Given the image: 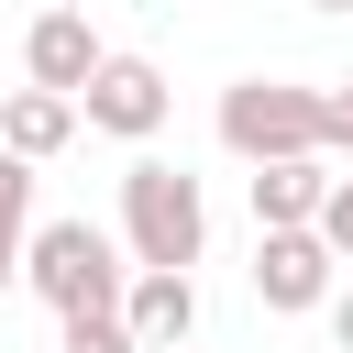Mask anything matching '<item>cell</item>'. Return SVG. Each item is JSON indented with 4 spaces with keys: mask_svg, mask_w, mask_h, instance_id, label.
<instances>
[{
    "mask_svg": "<svg viewBox=\"0 0 353 353\" xmlns=\"http://www.w3.org/2000/svg\"><path fill=\"white\" fill-rule=\"evenodd\" d=\"M331 342L353 353V287H331Z\"/></svg>",
    "mask_w": 353,
    "mask_h": 353,
    "instance_id": "5bb4252c",
    "label": "cell"
},
{
    "mask_svg": "<svg viewBox=\"0 0 353 353\" xmlns=\"http://www.w3.org/2000/svg\"><path fill=\"white\" fill-rule=\"evenodd\" d=\"M243 188H254V232H320V199H331L320 154H287V165H254Z\"/></svg>",
    "mask_w": 353,
    "mask_h": 353,
    "instance_id": "ba28073f",
    "label": "cell"
},
{
    "mask_svg": "<svg viewBox=\"0 0 353 353\" xmlns=\"http://www.w3.org/2000/svg\"><path fill=\"white\" fill-rule=\"evenodd\" d=\"M66 143H77V99H55V88H11V99H0V154L44 165V154H66Z\"/></svg>",
    "mask_w": 353,
    "mask_h": 353,
    "instance_id": "9c48e42d",
    "label": "cell"
},
{
    "mask_svg": "<svg viewBox=\"0 0 353 353\" xmlns=\"http://www.w3.org/2000/svg\"><path fill=\"white\" fill-rule=\"evenodd\" d=\"M165 110H176V88H165V66H154V55H99V77L77 88V121H88V132H110V143H154V132H165Z\"/></svg>",
    "mask_w": 353,
    "mask_h": 353,
    "instance_id": "277c9868",
    "label": "cell"
},
{
    "mask_svg": "<svg viewBox=\"0 0 353 353\" xmlns=\"http://www.w3.org/2000/svg\"><path fill=\"white\" fill-rule=\"evenodd\" d=\"M221 154H243V165L320 154V88H298V77H232L221 88Z\"/></svg>",
    "mask_w": 353,
    "mask_h": 353,
    "instance_id": "3957f363",
    "label": "cell"
},
{
    "mask_svg": "<svg viewBox=\"0 0 353 353\" xmlns=\"http://www.w3.org/2000/svg\"><path fill=\"white\" fill-rule=\"evenodd\" d=\"M99 55H110V44H99V33H88V11H66V0H44V11H33V33H22V77H33V88H55V99H77V88L99 77Z\"/></svg>",
    "mask_w": 353,
    "mask_h": 353,
    "instance_id": "8992f818",
    "label": "cell"
},
{
    "mask_svg": "<svg viewBox=\"0 0 353 353\" xmlns=\"http://www.w3.org/2000/svg\"><path fill=\"white\" fill-rule=\"evenodd\" d=\"M55 353H143V342H132V331H121V309H77V320H66V342H55Z\"/></svg>",
    "mask_w": 353,
    "mask_h": 353,
    "instance_id": "8fae6325",
    "label": "cell"
},
{
    "mask_svg": "<svg viewBox=\"0 0 353 353\" xmlns=\"http://www.w3.org/2000/svg\"><path fill=\"white\" fill-rule=\"evenodd\" d=\"M22 287H33L55 320H77V309H121L132 254H121V232H99V221H33V243H22Z\"/></svg>",
    "mask_w": 353,
    "mask_h": 353,
    "instance_id": "7a4b0ae2",
    "label": "cell"
},
{
    "mask_svg": "<svg viewBox=\"0 0 353 353\" xmlns=\"http://www.w3.org/2000/svg\"><path fill=\"white\" fill-rule=\"evenodd\" d=\"M121 331H132L143 353H188V331H199V276L132 265V287H121Z\"/></svg>",
    "mask_w": 353,
    "mask_h": 353,
    "instance_id": "52a82bcc",
    "label": "cell"
},
{
    "mask_svg": "<svg viewBox=\"0 0 353 353\" xmlns=\"http://www.w3.org/2000/svg\"><path fill=\"white\" fill-rule=\"evenodd\" d=\"M320 243L353 265V176H331V199H320Z\"/></svg>",
    "mask_w": 353,
    "mask_h": 353,
    "instance_id": "7c38bea8",
    "label": "cell"
},
{
    "mask_svg": "<svg viewBox=\"0 0 353 353\" xmlns=\"http://www.w3.org/2000/svg\"><path fill=\"white\" fill-rule=\"evenodd\" d=\"M309 11H353V0H309Z\"/></svg>",
    "mask_w": 353,
    "mask_h": 353,
    "instance_id": "9a60e30c",
    "label": "cell"
},
{
    "mask_svg": "<svg viewBox=\"0 0 353 353\" xmlns=\"http://www.w3.org/2000/svg\"><path fill=\"white\" fill-rule=\"evenodd\" d=\"M331 276H342V254H331L320 232H254V298H265L276 320L331 309Z\"/></svg>",
    "mask_w": 353,
    "mask_h": 353,
    "instance_id": "5b68a950",
    "label": "cell"
},
{
    "mask_svg": "<svg viewBox=\"0 0 353 353\" xmlns=\"http://www.w3.org/2000/svg\"><path fill=\"white\" fill-rule=\"evenodd\" d=\"M22 243H33V165L0 154V298L22 287Z\"/></svg>",
    "mask_w": 353,
    "mask_h": 353,
    "instance_id": "30bf717a",
    "label": "cell"
},
{
    "mask_svg": "<svg viewBox=\"0 0 353 353\" xmlns=\"http://www.w3.org/2000/svg\"><path fill=\"white\" fill-rule=\"evenodd\" d=\"M331 143L353 154V77H342V88H320V154H331Z\"/></svg>",
    "mask_w": 353,
    "mask_h": 353,
    "instance_id": "4fadbf2b",
    "label": "cell"
},
{
    "mask_svg": "<svg viewBox=\"0 0 353 353\" xmlns=\"http://www.w3.org/2000/svg\"><path fill=\"white\" fill-rule=\"evenodd\" d=\"M121 254L132 265H165V276H188L210 254V199H199L188 165H165V154H132L121 165Z\"/></svg>",
    "mask_w": 353,
    "mask_h": 353,
    "instance_id": "6da1fadb",
    "label": "cell"
}]
</instances>
